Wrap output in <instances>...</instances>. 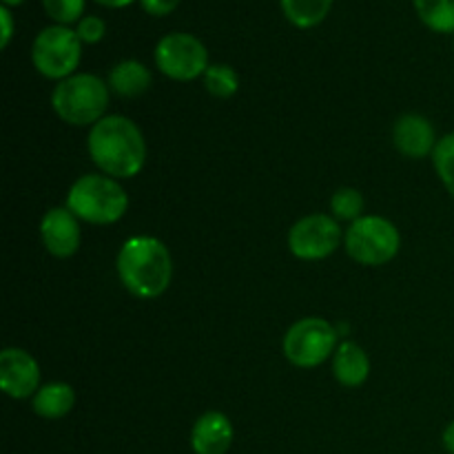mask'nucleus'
I'll return each mask as SVG.
<instances>
[{
    "label": "nucleus",
    "mask_w": 454,
    "mask_h": 454,
    "mask_svg": "<svg viewBox=\"0 0 454 454\" xmlns=\"http://www.w3.org/2000/svg\"><path fill=\"white\" fill-rule=\"evenodd\" d=\"M0 388L13 399L34 397L40 390L38 362L22 348H4L0 353Z\"/></svg>",
    "instance_id": "nucleus-10"
},
{
    "label": "nucleus",
    "mask_w": 454,
    "mask_h": 454,
    "mask_svg": "<svg viewBox=\"0 0 454 454\" xmlns=\"http://www.w3.org/2000/svg\"><path fill=\"white\" fill-rule=\"evenodd\" d=\"M233 443V424L224 412L208 411L191 430V450L195 454H226Z\"/></svg>",
    "instance_id": "nucleus-13"
},
{
    "label": "nucleus",
    "mask_w": 454,
    "mask_h": 454,
    "mask_svg": "<svg viewBox=\"0 0 454 454\" xmlns=\"http://www.w3.org/2000/svg\"><path fill=\"white\" fill-rule=\"evenodd\" d=\"M40 238L53 257H71L80 247L78 217L67 207L49 208L40 222Z\"/></svg>",
    "instance_id": "nucleus-11"
},
{
    "label": "nucleus",
    "mask_w": 454,
    "mask_h": 454,
    "mask_svg": "<svg viewBox=\"0 0 454 454\" xmlns=\"http://www.w3.org/2000/svg\"><path fill=\"white\" fill-rule=\"evenodd\" d=\"M75 403V393L65 381H53V384L43 386L31 399V408L35 415L44 419H62L69 415Z\"/></svg>",
    "instance_id": "nucleus-15"
},
{
    "label": "nucleus",
    "mask_w": 454,
    "mask_h": 454,
    "mask_svg": "<svg viewBox=\"0 0 454 454\" xmlns=\"http://www.w3.org/2000/svg\"><path fill=\"white\" fill-rule=\"evenodd\" d=\"M337 350V331L319 317H304L284 335V355L297 368H315Z\"/></svg>",
    "instance_id": "nucleus-7"
},
{
    "label": "nucleus",
    "mask_w": 454,
    "mask_h": 454,
    "mask_svg": "<svg viewBox=\"0 0 454 454\" xmlns=\"http://www.w3.org/2000/svg\"><path fill=\"white\" fill-rule=\"evenodd\" d=\"M333 375L346 388H359L366 384L371 375V359L366 350L355 341H344L337 346L335 359H333Z\"/></svg>",
    "instance_id": "nucleus-14"
},
{
    "label": "nucleus",
    "mask_w": 454,
    "mask_h": 454,
    "mask_svg": "<svg viewBox=\"0 0 454 454\" xmlns=\"http://www.w3.org/2000/svg\"><path fill=\"white\" fill-rule=\"evenodd\" d=\"M417 16L437 34H454V0H412Z\"/></svg>",
    "instance_id": "nucleus-18"
},
{
    "label": "nucleus",
    "mask_w": 454,
    "mask_h": 454,
    "mask_svg": "<svg viewBox=\"0 0 454 454\" xmlns=\"http://www.w3.org/2000/svg\"><path fill=\"white\" fill-rule=\"evenodd\" d=\"M331 211L335 220H359L364 211V195L357 189H350V186L337 189L331 198Z\"/></svg>",
    "instance_id": "nucleus-21"
},
{
    "label": "nucleus",
    "mask_w": 454,
    "mask_h": 454,
    "mask_svg": "<svg viewBox=\"0 0 454 454\" xmlns=\"http://www.w3.org/2000/svg\"><path fill=\"white\" fill-rule=\"evenodd\" d=\"M153 75L142 62L122 60L111 69L109 87L118 93L120 98H137L149 91Z\"/></svg>",
    "instance_id": "nucleus-16"
},
{
    "label": "nucleus",
    "mask_w": 454,
    "mask_h": 454,
    "mask_svg": "<svg viewBox=\"0 0 454 454\" xmlns=\"http://www.w3.org/2000/svg\"><path fill=\"white\" fill-rule=\"evenodd\" d=\"M75 34L84 44H96L105 38L106 25L100 16H84L75 27Z\"/></svg>",
    "instance_id": "nucleus-23"
},
{
    "label": "nucleus",
    "mask_w": 454,
    "mask_h": 454,
    "mask_svg": "<svg viewBox=\"0 0 454 454\" xmlns=\"http://www.w3.org/2000/svg\"><path fill=\"white\" fill-rule=\"evenodd\" d=\"M43 7L47 16L58 25L69 27L84 18V0H43Z\"/></svg>",
    "instance_id": "nucleus-22"
},
{
    "label": "nucleus",
    "mask_w": 454,
    "mask_h": 454,
    "mask_svg": "<svg viewBox=\"0 0 454 454\" xmlns=\"http://www.w3.org/2000/svg\"><path fill=\"white\" fill-rule=\"evenodd\" d=\"M25 0H3V4H7V7H18V4H22Z\"/></svg>",
    "instance_id": "nucleus-28"
},
{
    "label": "nucleus",
    "mask_w": 454,
    "mask_h": 454,
    "mask_svg": "<svg viewBox=\"0 0 454 454\" xmlns=\"http://www.w3.org/2000/svg\"><path fill=\"white\" fill-rule=\"evenodd\" d=\"M82 56V40L75 29L65 25H51L40 31L34 40L31 60L38 74L49 80H65L74 75Z\"/></svg>",
    "instance_id": "nucleus-6"
},
{
    "label": "nucleus",
    "mask_w": 454,
    "mask_h": 454,
    "mask_svg": "<svg viewBox=\"0 0 454 454\" xmlns=\"http://www.w3.org/2000/svg\"><path fill=\"white\" fill-rule=\"evenodd\" d=\"M87 149L96 167L115 180L136 177L146 160V142L133 120L105 115L89 131Z\"/></svg>",
    "instance_id": "nucleus-1"
},
{
    "label": "nucleus",
    "mask_w": 454,
    "mask_h": 454,
    "mask_svg": "<svg viewBox=\"0 0 454 454\" xmlns=\"http://www.w3.org/2000/svg\"><path fill=\"white\" fill-rule=\"evenodd\" d=\"M155 65L167 78L189 82L207 74L208 51L202 40L184 31L167 34L155 47Z\"/></svg>",
    "instance_id": "nucleus-8"
},
{
    "label": "nucleus",
    "mask_w": 454,
    "mask_h": 454,
    "mask_svg": "<svg viewBox=\"0 0 454 454\" xmlns=\"http://www.w3.org/2000/svg\"><path fill=\"white\" fill-rule=\"evenodd\" d=\"M348 255L357 264L384 266L399 253L402 238L397 226L381 215H364L348 226L344 235Z\"/></svg>",
    "instance_id": "nucleus-5"
},
{
    "label": "nucleus",
    "mask_w": 454,
    "mask_h": 454,
    "mask_svg": "<svg viewBox=\"0 0 454 454\" xmlns=\"http://www.w3.org/2000/svg\"><path fill=\"white\" fill-rule=\"evenodd\" d=\"M286 20L297 29H313L333 7V0H279Z\"/></svg>",
    "instance_id": "nucleus-17"
},
{
    "label": "nucleus",
    "mask_w": 454,
    "mask_h": 454,
    "mask_svg": "<svg viewBox=\"0 0 454 454\" xmlns=\"http://www.w3.org/2000/svg\"><path fill=\"white\" fill-rule=\"evenodd\" d=\"M140 4L151 16H168L171 12H176L180 0H140Z\"/></svg>",
    "instance_id": "nucleus-24"
},
{
    "label": "nucleus",
    "mask_w": 454,
    "mask_h": 454,
    "mask_svg": "<svg viewBox=\"0 0 454 454\" xmlns=\"http://www.w3.org/2000/svg\"><path fill=\"white\" fill-rule=\"evenodd\" d=\"M341 239V229L335 217L313 213L293 224L288 231V248L297 260L315 262L326 260L337 251Z\"/></svg>",
    "instance_id": "nucleus-9"
},
{
    "label": "nucleus",
    "mask_w": 454,
    "mask_h": 454,
    "mask_svg": "<svg viewBox=\"0 0 454 454\" xmlns=\"http://www.w3.org/2000/svg\"><path fill=\"white\" fill-rule=\"evenodd\" d=\"M67 208L89 224H115L127 213L129 195L115 177L89 173L71 184Z\"/></svg>",
    "instance_id": "nucleus-3"
},
{
    "label": "nucleus",
    "mask_w": 454,
    "mask_h": 454,
    "mask_svg": "<svg viewBox=\"0 0 454 454\" xmlns=\"http://www.w3.org/2000/svg\"><path fill=\"white\" fill-rule=\"evenodd\" d=\"M0 25H3V40H0V47L7 49L9 43H12V35H13V16L9 12L7 4L0 7Z\"/></svg>",
    "instance_id": "nucleus-25"
},
{
    "label": "nucleus",
    "mask_w": 454,
    "mask_h": 454,
    "mask_svg": "<svg viewBox=\"0 0 454 454\" xmlns=\"http://www.w3.org/2000/svg\"><path fill=\"white\" fill-rule=\"evenodd\" d=\"M202 78H204V87H207V91L211 93V96L222 98V100L235 96L239 89L238 74H235L233 67L229 65H211Z\"/></svg>",
    "instance_id": "nucleus-19"
},
{
    "label": "nucleus",
    "mask_w": 454,
    "mask_h": 454,
    "mask_svg": "<svg viewBox=\"0 0 454 454\" xmlns=\"http://www.w3.org/2000/svg\"><path fill=\"white\" fill-rule=\"evenodd\" d=\"M393 142L402 155L411 160H421L434 153L439 140L428 118L419 114H406L395 122Z\"/></svg>",
    "instance_id": "nucleus-12"
},
{
    "label": "nucleus",
    "mask_w": 454,
    "mask_h": 454,
    "mask_svg": "<svg viewBox=\"0 0 454 454\" xmlns=\"http://www.w3.org/2000/svg\"><path fill=\"white\" fill-rule=\"evenodd\" d=\"M433 164L439 180L443 182L448 193L454 198V131L448 133V136H443L442 140L437 142L433 153Z\"/></svg>",
    "instance_id": "nucleus-20"
},
{
    "label": "nucleus",
    "mask_w": 454,
    "mask_h": 454,
    "mask_svg": "<svg viewBox=\"0 0 454 454\" xmlns=\"http://www.w3.org/2000/svg\"><path fill=\"white\" fill-rule=\"evenodd\" d=\"M51 106L58 118L74 127H89L105 118L109 106V87L93 74H74L60 80L51 93Z\"/></svg>",
    "instance_id": "nucleus-4"
},
{
    "label": "nucleus",
    "mask_w": 454,
    "mask_h": 454,
    "mask_svg": "<svg viewBox=\"0 0 454 454\" xmlns=\"http://www.w3.org/2000/svg\"><path fill=\"white\" fill-rule=\"evenodd\" d=\"M96 3L105 4V7H111V9H120V7H127V4H131L133 0H96Z\"/></svg>",
    "instance_id": "nucleus-27"
},
{
    "label": "nucleus",
    "mask_w": 454,
    "mask_h": 454,
    "mask_svg": "<svg viewBox=\"0 0 454 454\" xmlns=\"http://www.w3.org/2000/svg\"><path fill=\"white\" fill-rule=\"evenodd\" d=\"M443 448H446L448 452L454 454V421L446 426V430H443Z\"/></svg>",
    "instance_id": "nucleus-26"
},
{
    "label": "nucleus",
    "mask_w": 454,
    "mask_h": 454,
    "mask_svg": "<svg viewBox=\"0 0 454 454\" xmlns=\"http://www.w3.org/2000/svg\"><path fill=\"white\" fill-rule=\"evenodd\" d=\"M115 266L122 286L140 300H155L162 295L173 278L171 253L158 238L149 235L127 239L120 248Z\"/></svg>",
    "instance_id": "nucleus-2"
}]
</instances>
